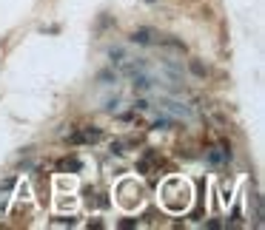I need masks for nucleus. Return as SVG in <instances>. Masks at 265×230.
<instances>
[{"mask_svg": "<svg viewBox=\"0 0 265 230\" xmlns=\"http://www.w3.org/2000/svg\"><path fill=\"white\" fill-rule=\"evenodd\" d=\"M231 160V154L225 148H211L208 150V162H211V165H222V162H228Z\"/></svg>", "mask_w": 265, "mask_h": 230, "instance_id": "obj_1", "label": "nucleus"}, {"mask_svg": "<svg viewBox=\"0 0 265 230\" xmlns=\"http://www.w3.org/2000/svg\"><path fill=\"white\" fill-rule=\"evenodd\" d=\"M134 43H151V32H134Z\"/></svg>", "mask_w": 265, "mask_h": 230, "instance_id": "obj_2", "label": "nucleus"}, {"mask_svg": "<svg viewBox=\"0 0 265 230\" xmlns=\"http://www.w3.org/2000/svg\"><path fill=\"white\" fill-rule=\"evenodd\" d=\"M191 68H194V74H197V77H205V68L200 66V62H191Z\"/></svg>", "mask_w": 265, "mask_h": 230, "instance_id": "obj_3", "label": "nucleus"}]
</instances>
